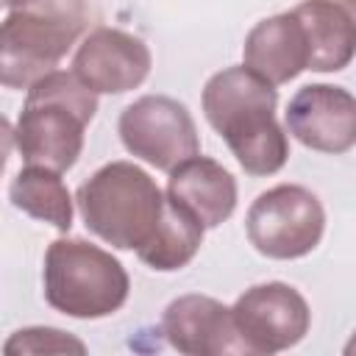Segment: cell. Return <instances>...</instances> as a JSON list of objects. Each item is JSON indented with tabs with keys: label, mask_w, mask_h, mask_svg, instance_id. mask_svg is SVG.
Wrapping results in <instances>:
<instances>
[{
	"label": "cell",
	"mask_w": 356,
	"mask_h": 356,
	"mask_svg": "<svg viewBox=\"0 0 356 356\" xmlns=\"http://www.w3.org/2000/svg\"><path fill=\"white\" fill-rule=\"evenodd\" d=\"M203 114L225 139L239 167L253 175H275L289 159V139L275 120L278 92L242 67L214 72L203 86Z\"/></svg>",
	"instance_id": "obj_1"
},
{
	"label": "cell",
	"mask_w": 356,
	"mask_h": 356,
	"mask_svg": "<svg viewBox=\"0 0 356 356\" xmlns=\"http://www.w3.org/2000/svg\"><path fill=\"white\" fill-rule=\"evenodd\" d=\"M97 111V92L75 72L53 70L39 78L11 131L19 159L31 167L67 172L83 150V131Z\"/></svg>",
	"instance_id": "obj_2"
},
{
	"label": "cell",
	"mask_w": 356,
	"mask_h": 356,
	"mask_svg": "<svg viewBox=\"0 0 356 356\" xmlns=\"http://www.w3.org/2000/svg\"><path fill=\"white\" fill-rule=\"evenodd\" d=\"M86 25V0H6L0 83L6 89H31L58 67Z\"/></svg>",
	"instance_id": "obj_3"
},
{
	"label": "cell",
	"mask_w": 356,
	"mask_h": 356,
	"mask_svg": "<svg viewBox=\"0 0 356 356\" xmlns=\"http://www.w3.org/2000/svg\"><path fill=\"white\" fill-rule=\"evenodd\" d=\"M86 228L117 250L145 248L161 225L167 195L134 161H108L75 192Z\"/></svg>",
	"instance_id": "obj_4"
},
{
	"label": "cell",
	"mask_w": 356,
	"mask_h": 356,
	"mask_svg": "<svg viewBox=\"0 0 356 356\" xmlns=\"http://www.w3.org/2000/svg\"><path fill=\"white\" fill-rule=\"evenodd\" d=\"M42 286L50 309L75 320H100L122 309L131 292V278L108 250L67 236L47 245Z\"/></svg>",
	"instance_id": "obj_5"
},
{
	"label": "cell",
	"mask_w": 356,
	"mask_h": 356,
	"mask_svg": "<svg viewBox=\"0 0 356 356\" xmlns=\"http://www.w3.org/2000/svg\"><path fill=\"white\" fill-rule=\"evenodd\" d=\"M245 231L250 245L267 259H303L323 239L325 209L312 189L300 184H278L250 203Z\"/></svg>",
	"instance_id": "obj_6"
},
{
	"label": "cell",
	"mask_w": 356,
	"mask_h": 356,
	"mask_svg": "<svg viewBox=\"0 0 356 356\" xmlns=\"http://www.w3.org/2000/svg\"><path fill=\"white\" fill-rule=\"evenodd\" d=\"M117 134L131 156L164 172L200 153L192 114L167 95H145L125 106L117 120Z\"/></svg>",
	"instance_id": "obj_7"
},
{
	"label": "cell",
	"mask_w": 356,
	"mask_h": 356,
	"mask_svg": "<svg viewBox=\"0 0 356 356\" xmlns=\"http://www.w3.org/2000/svg\"><path fill=\"white\" fill-rule=\"evenodd\" d=\"M231 314L250 356L289 350L312 325L306 298L284 281H267L245 289L231 306Z\"/></svg>",
	"instance_id": "obj_8"
},
{
	"label": "cell",
	"mask_w": 356,
	"mask_h": 356,
	"mask_svg": "<svg viewBox=\"0 0 356 356\" xmlns=\"http://www.w3.org/2000/svg\"><path fill=\"white\" fill-rule=\"evenodd\" d=\"M286 131L309 150L348 153L356 145V95L334 83L300 86L286 111Z\"/></svg>",
	"instance_id": "obj_9"
},
{
	"label": "cell",
	"mask_w": 356,
	"mask_h": 356,
	"mask_svg": "<svg viewBox=\"0 0 356 356\" xmlns=\"http://www.w3.org/2000/svg\"><path fill=\"white\" fill-rule=\"evenodd\" d=\"M150 67L147 44L120 28H95L72 56V72L97 95H125L142 86Z\"/></svg>",
	"instance_id": "obj_10"
},
{
	"label": "cell",
	"mask_w": 356,
	"mask_h": 356,
	"mask_svg": "<svg viewBox=\"0 0 356 356\" xmlns=\"http://www.w3.org/2000/svg\"><path fill=\"white\" fill-rule=\"evenodd\" d=\"M161 334L170 348L186 356H222V353H248V345L239 337L234 314L225 303L209 295H181L161 314Z\"/></svg>",
	"instance_id": "obj_11"
},
{
	"label": "cell",
	"mask_w": 356,
	"mask_h": 356,
	"mask_svg": "<svg viewBox=\"0 0 356 356\" xmlns=\"http://www.w3.org/2000/svg\"><path fill=\"white\" fill-rule=\"evenodd\" d=\"M242 61L273 86L289 83L309 70V42L300 19L289 11L259 19L242 44Z\"/></svg>",
	"instance_id": "obj_12"
},
{
	"label": "cell",
	"mask_w": 356,
	"mask_h": 356,
	"mask_svg": "<svg viewBox=\"0 0 356 356\" xmlns=\"http://www.w3.org/2000/svg\"><path fill=\"white\" fill-rule=\"evenodd\" d=\"M167 197L209 231L234 214L236 178L220 161L197 153L170 170Z\"/></svg>",
	"instance_id": "obj_13"
},
{
	"label": "cell",
	"mask_w": 356,
	"mask_h": 356,
	"mask_svg": "<svg viewBox=\"0 0 356 356\" xmlns=\"http://www.w3.org/2000/svg\"><path fill=\"white\" fill-rule=\"evenodd\" d=\"M292 14L309 42V70L339 72L356 56V0H300Z\"/></svg>",
	"instance_id": "obj_14"
},
{
	"label": "cell",
	"mask_w": 356,
	"mask_h": 356,
	"mask_svg": "<svg viewBox=\"0 0 356 356\" xmlns=\"http://www.w3.org/2000/svg\"><path fill=\"white\" fill-rule=\"evenodd\" d=\"M8 200L14 209L33 220L50 222L58 231L72 228V197L56 170L25 164L8 184Z\"/></svg>",
	"instance_id": "obj_15"
},
{
	"label": "cell",
	"mask_w": 356,
	"mask_h": 356,
	"mask_svg": "<svg viewBox=\"0 0 356 356\" xmlns=\"http://www.w3.org/2000/svg\"><path fill=\"white\" fill-rule=\"evenodd\" d=\"M203 225L189 217L184 209H178L170 197H167V209H164V217H161V225L156 228L153 239L136 250V256L159 270V273H172V270H181L186 267L195 253L200 250L203 245Z\"/></svg>",
	"instance_id": "obj_16"
},
{
	"label": "cell",
	"mask_w": 356,
	"mask_h": 356,
	"mask_svg": "<svg viewBox=\"0 0 356 356\" xmlns=\"http://www.w3.org/2000/svg\"><path fill=\"white\" fill-rule=\"evenodd\" d=\"M3 350L8 356L14 353H86V345L81 339H75L72 334L61 331V328H50V325H33V328H19L14 331Z\"/></svg>",
	"instance_id": "obj_17"
},
{
	"label": "cell",
	"mask_w": 356,
	"mask_h": 356,
	"mask_svg": "<svg viewBox=\"0 0 356 356\" xmlns=\"http://www.w3.org/2000/svg\"><path fill=\"white\" fill-rule=\"evenodd\" d=\"M345 353H348V356H353V353H356V331H353V337H350V342L345 345Z\"/></svg>",
	"instance_id": "obj_18"
}]
</instances>
